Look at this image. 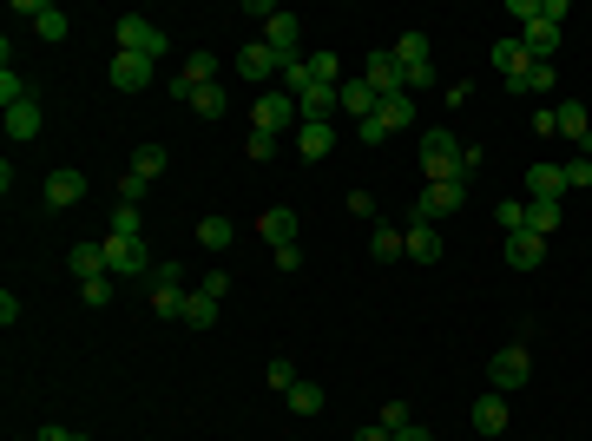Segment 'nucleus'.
<instances>
[{"label":"nucleus","instance_id":"4468645a","mask_svg":"<svg viewBox=\"0 0 592 441\" xmlns=\"http://www.w3.org/2000/svg\"><path fill=\"white\" fill-rule=\"evenodd\" d=\"M507 264H514V270H540L546 264V237L540 231H514V237H507Z\"/></svg>","mask_w":592,"mask_h":441},{"label":"nucleus","instance_id":"9b49d317","mask_svg":"<svg viewBox=\"0 0 592 441\" xmlns=\"http://www.w3.org/2000/svg\"><path fill=\"white\" fill-rule=\"evenodd\" d=\"M362 79L375 86V99L402 93V66H395V53H389V47H375V53H369V66H362Z\"/></svg>","mask_w":592,"mask_h":441},{"label":"nucleus","instance_id":"cd10ccee","mask_svg":"<svg viewBox=\"0 0 592 441\" xmlns=\"http://www.w3.org/2000/svg\"><path fill=\"white\" fill-rule=\"evenodd\" d=\"M191 86V93H204V86H218V53H191L185 60V73H178Z\"/></svg>","mask_w":592,"mask_h":441},{"label":"nucleus","instance_id":"2f4dec72","mask_svg":"<svg viewBox=\"0 0 592 441\" xmlns=\"http://www.w3.org/2000/svg\"><path fill=\"white\" fill-rule=\"evenodd\" d=\"M527 231H560V198H527Z\"/></svg>","mask_w":592,"mask_h":441},{"label":"nucleus","instance_id":"7ed1b4c3","mask_svg":"<svg viewBox=\"0 0 592 441\" xmlns=\"http://www.w3.org/2000/svg\"><path fill=\"white\" fill-rule=\"evenodd\" d=\"M185 270H178V257L172 264H152V310L158 316H185Z\"/></svg>","mask_w":592,"mask_h":441},{"label":"nucleus","instance_id":"39448f33","mask_svg":"<svg viewBox=\"0 0 592 441\" xmlns=\"http://www.w3.org/2000/svg\"><path fill=\"white\" fill-rule=\"evenodd\" d=\"M264 47L277 53L283 66L303 60V20H296V14H270V20H264Z\"/></svg>","mask_w":592,"mask_h":441},{"label":"nucleus","instance_id":"a878e982","mask_svg":"<svg viewBox=\"0 0 592 441\" xmlns=\"http://www.w3.org/2000/svg\"><path fill=\"white\" fill-rule=\"evenodd\" d=\"M553 79H560V73H553L546 60H527L514 79H507V86H514V93H553Z\"/></svg>","mask_w":592,"mask_h":441},{"label":"nucleus","instance_id":"a19ab883","mask_svg":"<svg viewBox=\"0 0 592 441\" xmlns=\"http://www.w3.org/2000/svg\"><path fill=\"white\" fill-rule=\"evenodd\" d=\"M33 27H40V40H66V27H73V20H66L60 7H47V14L33 20Z\"/></svg>","mask_w":592,"mask_h":441},{"label":"nucleus","instance_id":"f257e3e1","mask_svg":"<svg viewBox=\"0 0 592 441\" xmlns=\"http://www.w3.org/2000/svg\"><path fill=\"white\" fill-rule=\"evenodd\" d=\"M421 172H428V185L461 178V145H454L448 126H428V132H421ZM461 185H468V178H461Z\"/></svg>","mask_w":592,"mask_h":441},{"label":"nucleus","instance_id":"f03ea898","mask_svg":"<svg viewBox=\"0 0 592 441\" xmlns=\"http://www.w3.org/2000/svg\"><path fill=\"white\" fill-rule=\"evenodd\" d=\"M402 126H415V99H408V93H389V99H382V106H375L356 132H362V145H382L389 132H402Z\"/></svg>","mask_w":592,"mask_h":441},{"label":"nucleus","instance_id":"8fccbe9b","mask_svg":"<svg viewBox=\"0 0 592 441\" xmlns=\"http://www.w3.org/2000/svg\"><path fill=\"white\" fill-rule=\"evenodd\" d=\"M198 290H204V297H218V303H224V290H231V277H224V270H211V277H204Z\"/></svg>","mask_w":592,"mask_h":441},{"label":"nucleus","instance_id":"49530a36","mask_svg":"<svg viewBox=\"0 0 592 441\" xmlns=\"http://www.w3.org/2000/svg\"><path fill=\"white\" fill-rule=\"evenodd\" d=\"M408 422H415V415H408V402H382V428H389V435H402Z\"/></svg>","mask_w":592,"mask_h":441},{"label":"nucleus","instance_id":"ea45409f","mask_svg":"<svg viewBox=\"0 0 592 441\" xmlns=\"http://www.w3.org/2000/svg\"><path fill=\"white\" fill-rule=\"evenodd\" d=\"M494 224H500L507 237H514V231H527V205H520V198H507V205H494Z\"/></svg>","mask_w":592,"mask_h":441},{"label":"nucleus","instance_id":"5701e85b","mask_svg":"<svg viewBox=\"0 0 592 441\" xmlns=\"http://www.w3.org/2000/svg\"><path fill=\"white\" fill-rule=\"evenodd\" d=\"M389 53H395V66H402V73H415V66H435V47H428V33H402Z\"/></svg>","mask_w":592,"mask_h":441},{"label":"nucleus","instance_id":"58836bf2","mask_svg":"<svg viewBox=\"0 0 592 441\" xmlns=\"http://www.w3.org/2000/svg\"><path fill=\"white\" fill-rule=\"evenodd\" d=\"M290 409L296 415H323V389H316V382H296V389H290Z\"/></svg>","mask_w":592,"mask_h":441},{"label":"nucleus","instance_id":"20e7f679","mask_svg":"<svg viewBox=\"0 0 592 441\" xmlns=\"http://www.w3.org/2000/svg\"><path fill=\"white\" fill-rule=\"evenodd\" d=\"M106 270H112V277H152V251H145V237H106Z\"/></svg>","mask_w":592,"mask_h":441},{"label":"nucleus","instance_id":"bb28decb","mask_svg":"<svg viewBox=\"0 0 592 441\" xmlns=\"http://www.w3.org/2000/svg\"><path fill=\"white\" fill-rule=\"evenodd\" d=\"M296 152H303V158L316 165V158L336 152V132H329V126H296Z\"/></svg>","mask_w":592,"mask_h":441},{"label":"nucleus","instance_id":"f3484780","mask_svg":"<svg viewBox=\"0 0 592 441\" xmlns=\"http://www.w3.org/2000/svg\"><path fill=\"white\" fill-rule=\"evenodd\" d=\"M336 106H343L349 119H369V112L382 106V99H375V86H369V79H343V86H336Z\"/></svg>","mask_w":592,"mask_h":441},{"label":"nucleus","instance_id":"c756f323","mask_svg":"<svg viewBox=\"0 0 592 441\" xmlns=\"http://www.w3.org/2000/svg\"><path fill=\"white\" fill-rule=\"evenodd\" d=\"M369 251H375V264H395V257H408V237H402V231H389V224H375Z\"/></svg>","mask_w":592,"mask_h":441},{"label":"nucleus","instance_id":"a18cd8bd","mask_svg":"<svg viewBox=\"0 0 592 441\" xmlns=\"http://www.w3.org/2000/svg\"><path fill=\"white\" fill-rule=\"evenodd\" d=\"M112 237H139V205H119V211H112Z\"/></svg>","mask_w":592,"mask_h":441},{"label":"nucleus","instance_id":"37998d69","mask_svg":"<svg viewBox=\"0 0 592 441\" xmlns=\"http://www.w3.org/2000/svg\"><path fill=\"white\" fill-rule=\"evenodd\" d=\"M145 191H152V178H139V172H125V178H119V205H139Z\"/></svg>","mask_w":592,"mask_h":441},{"label":"nucleus","instance_id":"423d86ee","mask_svg":"<svg viewBox=\"0 0 592 441\" xmlns=\"http://www.w3.org/2000/svg\"><path fill=\"white\" fill-rule=\"evenodd\" d=\"M461 205H468V185H461V178H441V185H428V191H421L415 218H428V224H435V218H454Z\"/></svg>","mask_w":592,"mask_h":441},{"label":"nucleus","instance_id":"1a4fd4ad","mask_svg":"<svg viewBox=\"0 0 592 441\" xmlns=\"http://www.w3.org/2000/svg\"><path fill=\"white\" fill-rule=\"evenodd\" d=\"M158 73V60H145V53H112V86L119 93H145Z\"/></svg>","mask_w":592,"mask_h":441},{"label":"nucleus","instance_id":"c03bdc74","mask_svg":"<svg viewBox=\"0 0 592 441\" xmlns=\"http://www.w3.org/2000/svg\"><path fill=\"white\" fill-rule=\"evenodd\" d=\"M244 152L257 158V165H264V158H277V132H250V139H244Z\"/></svg>","mask_w":592,"mask_h":441},{"label":"nucleus","instance_id":"864d4df0","mask_svg":"<svg viewBox=\"0 0 592 441\" xmlns=\"http://www.w3.org/2000/svg\"><path fill=\"white\" fill-rule=\"evenodd\" d=\"M395 441H435V435H428V428H421V422H408V428H402V435H395Z\"/></svg>","mask_w":592,"mask_h":441},{"label":"nucleus","instance_id":"393cba45","mask_svg":"<svg viewBox=\"0 0 592 441\" xmlns=\"http://www.w3.org/2000/svg\"><path fill=\"white\" fill-rule=\"evenodd\" d=\"M257 231L270 237V251H277V244H296V211L290 205H270L264 218H257Z\"/></svg>","mask_w":592,"mask_h":441},{"label":"nucleus","instance_id":"72a5a7b5","mask_svg":"<svg viewBox=\"0 0 592 441\" xmlns=\"http://www.w3.org/2000/svg\"><path fill=\"white\" fill-rule=\"evenodd\" d=\"M165 165H172V152H165V145H139V152H132V172H139V178H158Z\"/></svg>","mask_w":592,"mask_h":441},{"label":"nucleus","instance_id":"79ce46f5","mask_svg":"<svg viewBox=\"0 0 592 441\" xmlns=\"http://www.w3.org/2000/svg\"><path fill=\"white\" fill-rule=\"evenodd\" d=\"M112 284H119V277H93V284H79V297L93 303V310H106V303H112Z\"/></svg>","mask_w":592,"mask_h":441},{"label":"nucleus","instance_id":"3c124183","mask_svg":"<svg viewBox=\"0 0 592 441\" xmlns=\"http://www.w3.org/2000/svg\"><path fill=\"white\" fill-rule=\"evenodd\" d=\"M349 441H395V435H389V428H382V422H369V428H356V435H349Z\"/></svg>","mask_w":592,"mask_h":441},{"label":"nucleus","instance_id":"a211bd4d","mask_svg":"<svg viewBox=\"0 0 592 441\" xmlns=\"http://www.w3.org/2000/svg\"><path fill=\"white\" fill-rule=\"evenodd\" d=\"M402 237H408V257H415V264H441V231L428 218H415Z\"/></svg>","mask_w":592,"mask_h":441},{"label":"nucleus","instance_id":"b1692460","mask_svg":"<svg viewBox=\"0 0 592 441\" xmlns=\"http://www.w3.org/2000/svg\"><path fill=\"white\" fill-rule=\"evenodd\" d=\"M527 198H566V165H533L527 172Z\"/></svg>","mask_w":592,"mask_h":441},{"label":"nucleus","instance_id":"0eeeda50","mask_svg":"<svg viewBox=\"0 0 592 441\" xmlns=\"http://www.w3.org/2000/svg\"><path fill=\"white\" fill-rule=\"evenodd\" d=\"M119 53H145V60H158V53H165V33H158L152 20L125 14V20H119Z\"/></svg>","mask_w":592,"mask_h":441},{"label":"nucleus","instance_id":"603ef678","mask_svg":"<svg viewBox=\"0 0 592 441\" xmlns=\"http://www.w3.org/2000/svg\"><path fill=\"white\" fill-rule=\"evenodd\" d=\"M33 441H86V435H73V428H40Z\"/></svg>","mask_w":592,"mask_h":441},{"label":"nucleus","instance_id":"f704fd0d","mask_svg":"<svg viewBox=\"0 0 592 441\" xmlns=\"http://www.w3.org/2000/svg\"><path fill=\"white\" fill-rule=\"evenodd\" d=\"M191 106H198V119H224V112H231V93H224V79H218V86H204Z\"/></svg>","mask_w":592,"mask_h":441},{"label":"nucleus","instance_id":"c85d7f7f","mask_svg":"<svg viewBox=\"0 0 592 441\" xmlns=\"http://www.w3.org/2000/svg\"><path fill=\"white\" fill-rule=\"evenodd\" d=\"M487 60H494V73L514 79L520 66H527V47H520V33H514V40H494V47H487Z\"/></svg>","mask_w":592,"mask_h":441},{"label":"nucleus","instance_id":"09e8293b","mask_svg":"<svg viewBox=\"0 0 592 441\" xmlns=\"http://www.w3.org/2000/svg\"><path fill=\"white\" fill-rule=\"evenodd\" d=\"M573 185H592V158H573V165H566V191Z\"/></svg>","mask_w":592,"mask_h":441},{"label":"nucleus","instance_id":"ddd939ff","mask_svg":"<svg viewBox=\"0 0 592 441\" xmlns=\"http://www.w3.org/2000/svg\"><path fill=\"white\" fill-rule=\"evenodd\" d=\"M79 198H86V172L60 165V172L47 178V205H53V211H66V205H79Z\"/></svg>","mask_w":592,"mask_h":441},{"label":"nucleus","instance_id":"4be33fe9","mask_svg":"<svg viewBox=\"0 0 592 441\" xmlns=\"http://www.w3.org/2000/svg\"><path fill=\"white\" fill-rule=\"evenodd\" d=\"M40 99H20V106H7V132H14V145H27V139H40Z\"/></svg>","mask_w":592,"mask_h":441},{"label":"nucleus","instance_id":"6e6552de","mask_svg":"<svg viewBox=\"0 0 592 441\" xmlns=\"http://www.w3.org/2000/svg\"><path fill=\"white\" fill-rule=\"evenodd\" d=\"M527 376H533V363H527V349H520V343H507L494 363H487V382H494V395H500V389H520Z\"/></svg>","mask_w":592,"mask_h":441},{"label":"nucleus","instance_id":"9d476101","mask_svg":"<svg viewBox=\"0 0 592 441\" xmlns=\"http://www.w3.org/2000/svg\"><path fill=\"white\" fill-rule=\"evenodd\" d=\"M250 119H257V132H283V126H303V119H296V99L283 93V86H277V93H264V99H257V112H250Z\"/></svg>","mask_w":592,"mask_h":441},{"label":"nucleus","instance_id":"6ab92c4d","mask_svg":"<svg viewBox=\"0 0 592 441\" xmlns=\"http://www.w3.org/2000/svg\"><path fill=\"white\" fill-rule=\"evenodd\" d=\"M237 73H244V79H257V86H264L270 73H283V60H277V53L264 47V40H250V47L237 53Z\"/></svg>","mask_w":592,"mask_h":441},{"label":"nucleus","instance_id":"e433bc0d","mask_svg":"<svg viewBox=\"0 0 592 441\" xmlns=\"http://www.w3.org/2000/svg\"><path fill=\"white\" fill-rule=\"evenodd\" d=\"M336 73H343V60H336V47L310 53V79H316V86H336Z\"/></svg>","mask_w":592,"mask_h":441},{"label":"nucleus","instance_id":"412c9836","mask_svg":"<svg viewBox=\"0 0 592 441\" xmlns=\"http://www.w3.org/2000/svg\"><path fill=\"white\" fill-rule=\"evenodd\" d=\"M507 422H514V415H507V395H481V402H474V435H507Z\"/></svg>","mask_w":592,"mask_h":441},{"label":"nucleus","instance_id":"aec40b11","mask_svg":"<svg viewBox=\"0 0 592 441\" xmlns=\"http://www.w3.org/2000/svg\"><path fill=\"white\" fill-rule=\"evenodd\" d=\"M66 264H73L79 284H93V277H112V270H106V244H73V251H66Z\"/></svg>","mask_w":592,"mask_h":441},{"label":"nucleus","instance_id":"2eb2a0df","mask_svg":"<svg viewBox=\"0 0 592 441\" xmlns=\"http://www.w3.org/2000/svg\"><path fill=\"white\" fill-rule=\"evenodd\" d=\"M520 47H527V60L553 66V53H560V27H553V20H533V27H520Z\"/></svg>","mask_w":592,"mask_h":441},{"label":"nucleus","instance_id":"4c0bfd02","mask_svg":"<svg viewBox=\"0 0 592 441\" xmlns=\"http://www.w3.org/2000/svg\"><path fill=\"white\" fill-rule=\"evenodd\" d=\"M264 382H270V389H283V395H290V389H296V382H303V376H296V363H290V356H270Z\"/></svg>","mask_w":592,"mask_h":441},{"label":"nucleus","instance_id":"dca6fc26","mask_svg":"<svg viewBox=\"0 0 592 441\" xmlns=\"http://www.w3.org/2000/svg\"><path fill=\"white\" fill-rule=\"evenodd\" d=\"M329 112H343L336 106V86H310V93L296 99V119H303V126H329Z\"/></svg>","mask_w":592,"mask_h":441},{"label":"nucleus","instance_id":"473e14b6","mask_svg":"<svg viewBox=\"0 0 592 441\" xmlns=\"http://www.w3.org/2000/svg\"><path fill=\"white\" fill-rule=\"evenodd\" d=\"M277 86H283V93H290V99H303V93H310V86H316V79H310V53H303V60H290V66H283V73H277Z\"/></svg>","mask_w":592,"mask_h":441},{"label":"nucleus","instance_id":"f8f14e48","mask_svg":"<svg viewBox=\"0 0 592 441\" xmlns=\"http://www.w3.org/2000/svg\"><path fill=\"white\" fill-rule=\"evenodd\" d=\"M553 119H560V139H573V145H579V158H586V152H592L586 106H579V99H560V106H553Z\"/></svg>","mask_w":592,"mask_h":441},{"label":"nucleus","instance_id":"7c9ffc66","mask_svg":"<svg viewBox=\"0 0 592 441\" xmlns=\"http://www.w3.org/2000/svg\"><path fill=\"white\" fill-rule=\"evenodd\" d=\"M178 323H191V330H211V323H218V297L191 290V297H185V316H178Z\"/></svg>","mask_w":592,"mask_h":441},{"label":"nucleus","instance_id":"c9c22d12","mask_svg":"<svg viewBox=\"0 0 592 441\" xmlns=\"http://www.w3.org/2000/svg\"><path fill=\"white\" fill-rule=\"evenodd\" d=\"M231 218H198V244H204V251H224V244H231Z\"/></svg>","mask_w":592,"mask_h":441},{"label":"nucleus","instance_id":"de8ad7c7","mask_svg":"<svg viewBox=\"0 0 592 441\" xmlns=\"http://www.w3.org/2000/svg\"><path fill=\"white\" fill-rule=\"evenodd\" d=\"M277 270H283V277H296V270H303V251H296V244H277Z\"/></svg>","mask_w":592,"mask_h":441}]
</instances>
